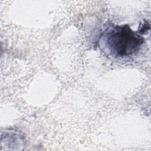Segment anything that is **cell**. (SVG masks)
Segmentation results:
<instances>
[{"mask_svg": "<svg viewBox=\"0 0 151 151\" xmlns=\"http://www.w3.org/2000/svg\"><path fill=\"white\" fill-rule=\"evenodd\" d=\"M143 37L134 32L127 25L116 26L107 32L104 42L109 52L116 56L132 55L140 49Z\"/></svg>", "mask_w": 151, "mask_h": 151, "instance_id": "obj_1", "label": "cell"}]
</instances>
